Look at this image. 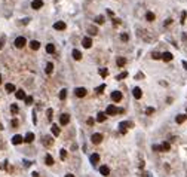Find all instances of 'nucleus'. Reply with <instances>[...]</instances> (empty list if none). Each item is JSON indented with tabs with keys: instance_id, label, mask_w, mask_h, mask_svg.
I'll return each mask as SVG.
<instances>
[{
	"instance_id": "obj_2",
	"label": "nucleus",
	"mask_w": 187,
	"mask_h": 177,
	"mask_svg": "<svg viewBox=\"0 0 187 177\" xmlns=\"http://www.w3.org/2000/svg\"><path fill=\"white\" fill-rule=\"evenodd\" d=\"M25 43H27V40H25V37H22V36L15 39V46H17V48H24Z\"/></svg>"
},
{
	"instance_id": "obj_27",
	"label": "nucleus",
	"mask_w": 187,
	"mask_h": 177,
	"mask_svg": "<svg viewBox=\"0 0 187 177\" xmlns=\"http://www.w3.org/2000/svg\"><path fill=\"white\" fill-rule=\"evenodd\" d=\"M45 162H46L48 165H52V164H54V158H52V156L49 155V153H48V155L45 156Z\"/></svg>"
},
{
	"instance_id": "obj_14",
	"label": "nucleus",
	"mask_w": 187,
	"mask_h": 177,
	"mask_svg": "<svg viewBox=\"0 0 187 177\" xmlns=\"http://www.w3.org/2000/svg\"><path fill=\"white\" fill-rule=\"evenodd\" d=\"M172 58H174V57H172V54L171 52H163L162 54V60H163V61H171Z\"/></svg>"
},
{
	"instance_id": "obj_26",
	"label": "nucleus",
	"mask_w": 187,
	"mask_h": 177,
	"mask_svg": "<svg viewBox=\"0 0 187 177\" xmlns=\"http://www.w3.org/2000/svg\"><path fill=\"white\" fill-rule=\"evenodd\" d=\"M175 121H177V124H183V122L186 121V115H177Z\"/></svg>"
},
{
	"instance_id": "obj_43",
	"label": "nucleus",
	"mask_w": 187,
	"mask_h": 177,
	"mask_svg": "<svg viewBox=\"0 0 187 177\" xmlns=\"http://www.w3.org/2000/svg\"><path fill=\"white\" fill-rule=\"evenodd\" d=\"M153 150H156V152H162V146H159V144H153Z\"/></svg>"
},
{
	"instance_id": "obj_32",
	"label": "nucleus",
	"mask_w": 187,
	"mask_h": 177,
	"mask_svg": "<svg viewBox=\"0 0 187 177\" xmlns=\"http://www.w3.org/2000/svg\"><path fill=\"white\" fill-rule=\"evenodd\" d=\"M67 97V89H61L60 91V100H65Z\"/></svg>"
},
{
	"instance_id": "obj_42",
	"label": "nucleus",
	"mask_w": 187,
	"mask_h": 177,
	"mask_svg": "<svg viewBox=\"0 0 187 177\" xmlns=\"http://www.w3.org/2000/svg\"><path fill=\"white\" fill-rule=\"evenodd\" d=\"M186 17H187V12L184 10V12L181 14V24H184V22H186Z\"/></svg>"
},
{
	"instance_id": "obj_24",
	"label": "nucleus",
	"mask_w": 187,
	"mask_h": 177,
	"mask_svg": "<svg viewBox=\"0 0 187 177\" xmlns=\"http://www.w3.org/2000/svg\"><path fill=\"white\" fill-rule=\"evenodd\" d=\"M46 52H48V54H54V52H55V46H54L52 43H48V45H46Z\"/></svg>"
},
{
	"instance_id": "obj_7",
	"label": "nucleus",
	"mask_w": 187,
	"mask_h": 177,
	"mask_svg": "<svg viewBox=\"0 0 187 177\" xmlns=\"http://www.w3.org/2000/svg\"><path fill=\"white\" fill-rule=\"evenodd\" d=\"M74 94H76L79 98H82V97H85L86 95V89L85 88H76L74 89Z\"/></svg>"
},
{
	"instance_id": "obj_3",
	"label": "nucleus",
	"mask_w": 187,
	"mask_h": 177,
	"mask_svg": "<svg viewBox=\"0 0 187 177\" xmlns=\"http://www.w3.org/2000/svg\"><path fill=\"white\" fill-rule=\"evenodd\" d=\"M92 143H95V144H100V143L102 142V134H100V133H95V134H92Z\"/></svg>"
},
{
	"instance_id": "obj_17",
	"label": "nucleus",
	"mask_w": 187,
	"mask_h": 177,
	"mask_svg": "<svg viewBox=\"0 0 187 177\" xmlns=\"http://www.w3.org/2000/svg\"><path fill=\"white\" fill-rule=\"evenodd\" d=\"M98 161H100V155H98V153H92V155H91V162H92V165H95Z\"/></svg>"
},
{
	"instance_id": "obj_10",
	"label": "nucleus",
	"mask_w": 187,
	"mask_h": 177,
	"mask_svg": "<svg viewBox=\"0 0 187 177\" xmlns=\"http://www.w3.org/2000/svg\"><path fill=\"white\" fill-rule=\"evenodd\" d=\"M132 94H134V97L137 98V100H140V98L143 97V91H141V88H134V91H132Z\"/></svg>"
},
{
	"instance_id": "obj_49",
	"label": "nucleus",
	"mask_w": 187,
	"mask_h": 177,
	"mask_svg": "<svg viewBox=\"0 0 187 177\" xmlns=\"http://www.w3.org/2000/svg\"><path fill=\"white\" fill-rule=\"evenodd\" d=\"M171 22H172V19H171V18H169V19H166V22H165V26H169Z\"/></svg>"
},
{
	"instance_id": "obj_16",
	"label": "nucleus",
	"mask_w": 187,
	"mask_h": 177,
	"mask_svg": "<svg viewBox=\"0 0 187 177\" xmlns=\"http://www.w3.org/2000/svg\"><path fill=\"white\" fill-rule=\"evenodd\" d=\"M82 43H83L85 48H91V46H92V40H91L89 37H85V39L82 40Z\"/></svg>"
},
{
	"instance_id": "obj_34",
	"label": "nucleus",
	"mask_w": 187,
	"mask_h": 177,
	"mask_svg": "<svg viewBox=\"0 0 187 177\" xmlns=\"http://www.w3.org/2000/svg\"><path fill=\"white\" fill-rule=\"evenodd\" d=\"M60 155H61V159L64 161V159H65V158H67V150H65V149H61Z\"/></svg>"
},
{
	"instance_id": "obj_52",
	"label": "nucleus",
	"mask_w": 187,
	"mask_h": 177,
	"mask_svg": "<svg viewBox=\"0 0 187 177\" xmlns=\"http://www.w3.org/2000/svg\"><path fill=\"white\" fill-rule=\"evenodd\" d=\"M33 177H39V173H33Z\"/></svg>"
},
{
	"instance_id": "obj_21",
	"label": "nucleus",
	"mask_w": 187,
	"mask_h": 177,
	"mask_svg": "<svg viewBox=\"0 0 187 177\" xmlns=\"http://www.w3.org/2000/svg\"><path fill=\"white\" fill-rule=\"evenodd\" d=\"M52 70H54V64H52V62H48V64H46V67H45V71H46L48 74H51Z\"/></svg>"
},
{
	"instance_id": "obj_55",
	"label": "nucleus",
	"mask_w": 187,
	"mask_h": 177,
	"mask_svg": "<svg viewBox=\"0 0 187 177\" xmlns=\"http://www.w3.org/2000/svg\"><path fill=\"white\" fill-rule=\"evenodd\" d=\"M0 83H2V76H0Z\"/></svg>"
},
{
	"instance_id": "obj_8",
	"label": "nucleus",
	"mask_w": 187,
	"mask_h": 177,
	"mask_svg": "<svg viewBox=\"0 0 187 177\" xmlns=\"http://www.w3.org/2000/svg\"><path fill=\"white\" fill-rule=\"evenodd\" d=\"M22 142H24V137L19 135V134H17V135L12 137V143H14V144H19V143H22Z\"/></svg>"
},
{
	"instance_id": "obj_53",
	"label": "nucleus",
	"mask_w": 187,
	"mask_h": 177,
	"mask_svg": "<svg viewBox=\"0 0 187 177\" xmlns=\"http://www.w3.org/2000/svg\"><path fill=\"white\" fill-rule=\"evenodd\" d=\"M65 177H74V176H73V174H67Z\"/></svg>"
},
{
	"instance_id": "obj_41",
	"label": "nucleus",
	"mask_w": 187,
	"mask_h": 177,
	"mask_svg": "<svg viewBox=\"0 0 187 177\" xmlns=\"http://www.w3.org/2000/svg\"><path fill=\"white\" fill-rule=\"evenodd\" d=\"M145 113H147V115H153V113H154V107H147Z\"/></svg>"
},
{
	"instance_id": "obj_6",
	"label": "nucleus",
	"mask_w": 187,
	"mask_h": 177,
	"mask_svg": "<svg viewBox=\"0 0 187 177\" xmlns=\"http://www.w3.org/2000/svg\"><path fill=\"white\" fill-rule=\"evenodd\" d=\"M68 122H70V115H67V113H62L60 118V124L61 125H67Z\"/></svg>"
},
{
	"instance_id": "obj_46",
	"label": "nucleus",
	"mask_w": 187,
	"mask_h": 177,
	"mask_svg": "<svg viewBox=\"0 0 187 177\" xmlns=\"http://www.w3.org/2000/svg\"><path fill=\"white\" fill-rule=\"evenodd\" d=\"M48 119H52V109H48Z\"/></svg>"
},
{
	"instance_id": "obj_35",
	"label": "nucleus",
	"mask_w": 187,
	"mask_h": 177,
	"mask_svg": "<svg viewBox=\"0 0 187 177\" xmlns=\"http://www.w3.org/2000/svg\"><path fill=\"white\" fill-rule=\"evenodd\" d=\"M10 112H12L14 115H17L18 113V106L17 104H12V106H10Z\"/></svg>"
},
{
	"instance_id": "obj_20",
	"label": "nucleus",
	"mask_w": 187,
	"mask_h": 177,
	"mask_svg": "<svg viewBox=\"0 0 187 177\" xmlns=\"http://www.w3.org/2000/svg\"><path fill=\"white\" fill-rule=\"evenodd\" d=\"M73 58L77 60V61H79V60H82V52H80V51H77V49H74V51H73Z\"/></svg>"
},
{
	"instance_id": "obj_4",
	"label": "nucleus",
	"mask_w": 187,
	"mask_h": 177,
	"mask_svg": "<svg viewBox=\"0 0 187 177\" xmlns=\"http://www.w3.org/2000/svg\"><path fill=\"white\" fill-rule=\"evenodd\" d=\"M105 115H117V107L110 104L107 106V110H105Z\"/></svg>"
},
{
	"instance_id": "obj_5",
	"label": "nucleus",
	"mask_w": 187,
	"mask_h": 177,
	"mask_svg": "<svg viewBox=\"0 0 187 177\" xmlns=\"http://www.w3.org/2000/svg\"><path fill=\"white\" fill-rule=\"evenodd\" d=\"M111 100H113V101H116V103L120 101V100H122V92H120V91H114V92H111Z\"/></svg>"
},
{
	"instance_id": "obj_19",
	"label": "nucleus",
	"mask_w": 187,
	"mask_h": 177,
	"mask_svg": "<svg viewBox=\"0 0 187 177\" xmlns=\"http://www.w3.org/2000/svg\"><path fill=\"white\" fill-rule=\"evenodd\" d=\"M15 95H17L18 100H22V98H25V92H24L22 89H18L17 92H15Z\"/></svg>"
},
{
	"instance_id": "obj_25",
	"label": "nucleus",
	"mask_w": 187,
	"mask_h": 177,
	"mask_svg": "<svg viewBox=\"0 0 187 177\" xmlns=\"http://www.w3.org/2000/svg\"><path fill=\"white\" fill-rule=\"evenodd\" d=\"M161 146H162V152H168V150H169V149H171V144H169V143H168V142L162 143Z\"/></svg>"
},
{
	"instance_id": "obj_40",
	"label": "nucleus",
	"mask_w": 187,
	"mask_h": 177,
	"mask_svg": "<svg viewBox=\"0 0 187 177\" xmlns=\"http://www.w3.org/2000/svg\"><path fill=\"white\" fill-rule=\"evenodd\" d=\"M25 104H33V97H31V95L25 97Z\"/></svg>"
},
{
	"instance_id": "obj_23",
	"label": "nucleus",
	"mask_w": 187,
	"mask_h": 177,
	"mask_svg": "<svg viewBox=\"0 0 187 177\" xmlns=\"http://www.w3.org/2000/svg\"><path fill=\"white\" fill-rule=\"evenodd\" d=\"M60 127H58V125H52V134H54V135H57V137H58V135H60Z\"/></svg>"
},
{
	"instance_id": "obj_13",
	"label": "nucleus",
	"mask_w": 187,
	"mask_h": 177,
	"mask_svg": "<svg viewBox=\"0 0 187 177\" xmlns=\"http://www.w3.org/2000/svg\"><path fill=\"white\" fill-rule=\"evenodd\" d=\"M30 48H31L33 51H37V49L40 48V42H37V40H31V42H30Z\"/></svg>"
},
{
	"instance_id": "obj_9",
	"label": "nucleus",
	"mask_w": 187,
	"mask_h": 177,
	"mask_svg": "<svg viewBox=\"0 0 187 177\" xmlns=\"http://www.w3.org/2000/svg\"><path fill=\"white\" fill-rule=\"evenodd\" d=\"M43 6V0H33L31 2V8L33 9H40Z\"/></svg>"
},
{
	"instance_id": "obj_30",
	"label": "nucleus",
	"mask_w": 187,
	"mask_h": 177,
	"mask_svg": "<svg viewBox=\"0 0 187 177\" xmlns=\"http://www.w3.org/2000/svg\"><path fill=\"white\" fill-rule=\"evenodd\" d=\"M145 19L147 21H154V14L153 12H147L145 14Z\"/></svg>"
},
{
	"instance_id": "obj_50",
	"label": "nucleus",
	"mask_w": 187,
	"mask_h": 177,
	"mask_svg": "<svg viewBox=\"0 0 187 177\" xmlns=\"http://www.w3.org/2000/svg\"><path fill=\"white\" fill-rule=\"evenodd\" d=\"M88 124H89V125L94 124V119H92V118H89V119H88Z\"/></svg>"
},
{
	"instance_id": "obj_31",
	"label": "nucleus",
	"mask_w": 187,
	"mask_h": 177,
	"mask_svg": "<svg viewBox=\"0 0 187 177\" xmlns=\"http://www.w3.org/2000/svg\"><path fill=\"white\" fill-rule=\"evenodd\" d=\"M126 76H128V71H122V73H119V74L116 76V79H117V80H122V79H125Z\"/></svg>"
},
{
	"instance_id": "obj_29",
	"label": "nucleus",
	"mask_w": 187,
	"mask_h": 177,
	"mask_svg": "<svg viewBox=\"0 0 187 177\" xmlns=\"http://www.w3.org/2000/svg\"><path fill=\"white\" fill-rule=\"evenodd\" d=\"M97 121H98V122H104V121H105V113L100 112V113H98V116H97Z\"/></svg>"
},
{
	"instance_id": "obj_28",
	"label": "nucleus",
	"mask_w": 187,
	"mask_h": 177,
	"mask_svg": "<svg viewBox=\"0 0 187 177\" xmlns=\"http://www.w3.org/2000/svg\"><path fill=\"white\" fill-rule=\"evenodd\" d=\"M5 88H6L8 92H14V91H15V85H14V83H6V86H5Z\"/></svg>"
},
{
	"instance_id": "obj_51",
	"label": "nucleus",
	"mask_w": 187,
	"mask_h": 177,
	"mask_svg": "<svg viewBox=\"0 0 187 177\" xmlns=\"http://www.w3.org/2000/svg\"><path fill=\"white\" fill-rule=\"evenodd\" d=\"M183 66H184V69L187 70V62H186V61H183Z\"/></svg>"
},
{
	"instance_id": "obj_38",
	"label": "nucleus",
	"mask_w": 187,
	"mask_h": 177,
	"mask_svg": "<svg viewBox=\"0 0 187 177\" xmlns=\"http://www.w3.org/2000/svg\"><path fill=\"white\" fill-rule=\"evenodd\" d=\"M120 39H122L123 42H128V40H129V36H128L126 33H122V34H120Z\"/></svg>"
},
{
	"instance_id": "obj_33",
	"label": "nucleus",
	"mask_w": 187,
	"mask_h": 177,
	"mask_svg": "<svg viewBox=\"0 0 187 177\" xmlns=\"http://www.w3.org/2000/svg\"><path fill=\"white\" fill-rule=\"evenodd\" d=\"M152 58H153V60H161V58H162V54L153 52V54H152Z\"/></svg>"
},
{
	"instance_id": "obj_18",
	"label": "nucleus",
	"mask_w": 187,
	"mask_h": 177,
	"mask_svg": "<svg viewBox=\"0 0 187 177\" xmlns=\"http://www.w3.org/2000/svg\"><path fill=\"white\" fill-rule=\"evenodd\" d=\"M34 140V134L33 133H27V135L24 137V142H27V143H31Z\"/></svg>"
},
{
	"instance_id": "obj_37",
	"label": "nucleus",
	"mask_w": 187,
	"mask_h": 177,
	"mask_svg": "<svg viewBox=\"0 0 187 177\" xmlns=\"http://www.w3.org/2000/svg\"><path fill=\"white\" fill-rule=\"evenodd\" d=\"M95 22H97V24H102V22H104V17H101V15L95 18Z\"/></svg>"
},
{
	"instance_id": "obj_54",
	"label": "nucleus",
	"mask_w": 187,
	"mask_h": 177,
	"mask_svg": "<svg viewBox=\"0 0 187 177\" xmlns=\"http://www.w3.org/2000/svg\"><path fill=\"white\" fill-rule=\"evenodd\" d=\"M0 130H3V127H2V124H0Z\"/></svg>"
},
{
	"instance_id": "obj_15",
	"label": "nucleus",
	"mask_w": 187,
	"mask_h": 177,
	"mask_svg": "<svg viewBox=\"0 0 187 177\" xmlns=\"http://www.w3.org/2000/svg\"><path fill=\"white\" fill-rule=\"evenodd\" d=\"M116 64H117V67H123V66L126 64V58H123V57H119V58L116 60Z\"/></svg>"
},
{
	"instance_id": "obj_44",
	"label": "nucleus",
	"mask_w": 187,
	"mask_h": 177,
	"mask_svg": "<svg viewBox=\"0 0 187 177\" xmlns=\"http://www.w3.org/2000/svg\"><path fill=\"white\" fill-rule=\"evenodd\" d=\"M104 89H105V85H104V83H102V85H100V86H98V88H97V92H102V91H104Z\"/></svg>"
},
{
	"instance_id": "obj_12",
	"label": "nucleus",
	"mask_w": 187,
	"mask_h": 177,
	"mask_svg": "<svg viewBox=\"0 0 187 177\" xmlns=\"http://www.w3.org/2000/svg\"><path fill=\"white\" fill-rule=\"evenodd\" d=\"M100 173H101L102 176H109V174H110V168H109V167H107V165H102V167H100Z\"/></svg>"
},
{
	"instance_id": "obj_36",
	"label": "nucleus",
	"mask_w": 187,
	"mask_h": 177,
	"mask_svg": "<svg viewBox=\"0 0 187 177\" xmlns=\"http://www.w3.org/2000/svg\"><path fill=\"white\" fill-rule=\"evenodd\" d=\"M88 30H89V34H97V33H98V30H97V28H95V27H89V28H88Z\"/></svg>"
},
{
	"instance_id": "obj_48",
	"label": "nucleus",
	"mask_w": 187,
	"mask_h": 177,
	"mask_svg": "<svg viewBox=\"0 0 187 177\" xmlns=\"http://www.w3.org/2000/svg\"><path fill=\"white\" fill-rule=\"evenodd\" d=\"M143 78H144V74H143V73H138V74H137V79H143Z\"/></svg>"
},
{
	"instance_id": "obj_11",
	"label": "nucleus",
	"mask_w": 187,
	"mask_h": 177,
	"mask_svg": "<svg viewBox=\"0 0 187 177\" xmlns=\"http://www.w3.org/2000/svg\"><path fill=\"white\" fill-rule=\"evenodd\" d=\"M65 22H62V21H58V22H55L54 24V28L55 30H65Z\"/></svg>"
},
{
	"instance_id": "obj_45",
	"label": "nucleus",
	"mask_w": 187,
	"mask_h": 177,
	"mask_svg": "<svg viewBox=\"0 0 187 177\" xmlns=\"http://www.w3.org/2000/svg\"><path fill=\"white\" fill-rule=\"evenodd\" d=\"M10 124H12V127H14V128H17L19 122H18V119H12V122H10Z\"/></svg>"
},
{
	"instance_id": "obj_1",
	"label": "nucleus",
	"mask_w": 187,
	"mask_h": 177,
	"mask_svg": "<svg viewBox=\"0 0 187 177\" xmlns=\"http://www.w3.org/2000/svg\"><path fill=\"white\" fill-rule=\"evenodd\" d=\"M132 127V122H120L119 124V130H120V134H125L128 128Z\"/></svg>"
},
{
	"instance_id": "obj_47",
	"label": "nucleus",
	"mask_w": 187,
	"mask_h": 177,
	"mask_svg": "<svg viewBox=\"0 0 187 177\" xmlns=\"http://www.w3.org/2000/svg\"><path fill=\"white\" fill-rule=\"evenodd\" d=\"M113 24H114V26L120 24V19H119V18H114V19H113Z\"/></svg>"
},
{
	"instance_id": "obj_22",
	"label": "nucleus",
	"mask_w": 187,
	"mask_h": 177,
	"mask_svg": "<svg viewBox=\"0 0 187 177\" xmlns=\"http://www.w3.org/2000/svg\"><path fill=\"white\" fill-rule=\"evenodd\" d=\"M52 138L51 137H49V135H46V137H45V138H43V144H45V146H52Z\"/></svg>"
},
{
	"instance_id": "obj_39",
	"label": "nucleus",
	"mask_w": 187,
	"mask_h": 177,
	"mask_svg": "<svg viewBox=\"0 0 187 177\" xmlns=\"http://www.w3.org/2000/svg\"><path fill=\"white\" fill-rule=\"evenodd\" d=\"M100 74H101L102 78H105V76L109 74V70H107V69H101V70H100Z\"/></svg>"
}]
</instances>
